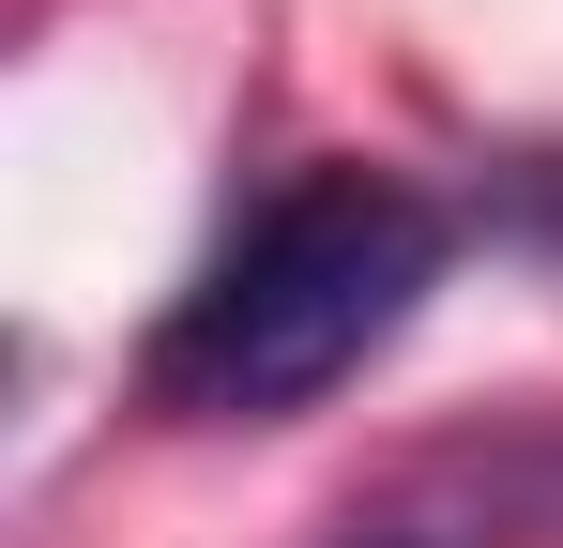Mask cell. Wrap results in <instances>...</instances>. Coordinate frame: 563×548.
<instances>
[{
    "label": "cell",
    "mask_w": 563,
    "mask_h": 548,
    "mask_svg": "<svg viewBox=\"0 0 563 548\" xmlns=\"http://www.w3.org/2000/svg\"><path fill=\"white\" fill-rule=\"evenodd\" d=\"M442 260H457V213H442L427 183L305 168V183H275V198L198 260V289L153 320L137 396H153L168 427H289V412H320L335 381H366V365L411 336V305L442 289Z\"/></svg>",
    "instance_id": "cell-1"
},
{
    "label": "cell",
    "mask_w": 563,
    "mask_h": 548,
    "mask_svg": "<svg viewBox=\"0 0 563 548\" xmlns=\"http://www.w3.org/2000/svg\"><path fill=\"white\" fill-rule=\"evenodd\" d=\"M563 518V442H442L380 503L335 518V548H518Z\"/></svg>",
    "instance_id": "cell-2"
},
{
    "label": "cell",
    "mask_w": 563,
    "mask_h": 548,
    "mask_svg": "<svg viewBox=\"0 0 563 548\" xmlns=\"http://www.w3.org/2000/svg\"><path fill=\"white\" fill-rule=\"evenodd\" d=\"M503 229H518L533 260H563V153H518V168H503Z\"/></svg>",
    "instance_id": "cell-3"
}]
</instances>
